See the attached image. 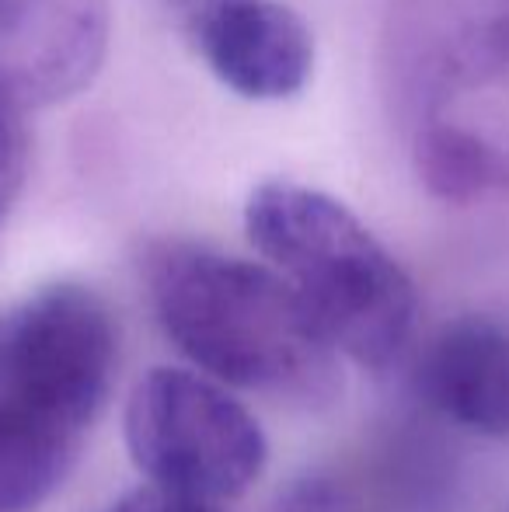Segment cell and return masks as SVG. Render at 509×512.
<instances>
[{"label":"cell","mask_w":509,"mask_h":512,"mask_svg":"<svg viewBox=\"0 0 509 512\" xmlns=\"http://www.w3.org/2000/svg\"><path fill=\"white\" fill-rule=\"evenodd\" d=\"M28 105L0 88V230L18 203L32 161V136H28Z\"/></svg>","instance_id":"obj_10"},{"label":"cell","mask_w":509,"mask_h":512,"mask_svg":"<svg viewBox=\"0 0 509 512\" xmlns=\"http://www.w3.org/2000/svg\"><path fill=\"white\" fill-rule=\"evenodd\" d=\"M248 241L339 356L384 370L415 328V283L346 203L300 182H262L245 203Z\"/></svg>","instance_id":"obj_3"},{"label":"cell","mask_w":509,"mask_h":512,"mask_svg":"<svg viewBox=\"0 0 509 512\" xmlns=\"http://www.w3.org/2000/svg\"><path fill=\"white\" fill-rule=\"evenodd\" d=\"M419 391L443 418L478 436H509V331L492 317H457L429 342Z\"/></svg>","instance_id":"obj_8"},{"label":"cell","mask_w":509,"mask_h":512,"mask_svg":"<svg viewBox=\"0 0 509 512\" xmlns=\"http://www.w3.org/2000/svg\"><path fill=\"white\" fill-rule=\"evenodd\" d=\"M126 446L147 485L227 502L262 478L269 460L258 418L199 370L154 366L126 405Z\"/></svg>","instance_id":"obj_5"},{"label":"cell","mask_w":509,"mask_h":512,"mask_svg":"<svg viewBox=\"0 0 509 512\" xmlns=\"http://www.w3.org/2000/svg\"><path fill=\"white\" fill-rule=\"evenodd\" d=\"M143 279L164 335L203 377L297 405L339 394V352L269 265L161 241L143 258Z\"/></svg>","instance_id":"obj_1"},{"label":"cell","mask_w":509,"mask_h":512,"mask_svg":"<svg viewBox=\"0 0 509 512\" xmlns=\"http://www.w3.org/2000/svg\"><path fill=\"white\" fill-rule=\"evenodd\" d=\"M112 512H224L217 502L192 499L182 492H168L157 485H140L112 506Z\"/></svg>","instance_id":"obj_11"},{"label":"cell","mask_w":509,"mask_h":512,"mask_svg":"<svg viewBox=\"0 0 509 512\" xmlns=\"http://www.w3.org/2000/svg\"><path fill=\"white\" fill-rule=\"evenodd\" d=\"M112 310L81 283H53L0 310V422L84 443L116 384Z\"/></svg>","instance_id":"obj_4"},{"label":"cell","mask_w":509,"mask_h":512,"mask_svg":"<svg viewBox=\"0 0 509 512\" xmlns=\"http://www.w3.org/2000/svg\"><path fill=\"white\" fill-rule=\"evenodd\" d=\"M81 443L0 422V512H28L67 481Z\"/></svg>","instance_id":"obj_9"},{"label":"cell","mask_w":509,"mask_h":512,"mask_svg":"<svg viewBox=\"0 0 509 512\" xmlns=\"http://www.w3.org/2000/svg\"><path fill=\"white\" fill-rule=\"evenodd\" d=\"M175 28L224 88L286 102L314 74V35L283 0H164Z\"/></svg>","instance_id":"obj_6"},{"label":"cell","mask_w":509,"mask_h":512,"mask_svg":"<svg viewBox=\"0 0 509 512\" xmlns=\"http://www.w3.org/2000/svg\"><path fill=\"white\" fill-rule=\"evenodd\" d=\"M112 39L105 0H0V88L32 105L81 95Z\"/></svg>","instance_id":"obj_7"},{"label":"cell","mask_w":509,"mask_h":512,"mask_svg":"<svg viewBox=\"0 0 509 512\" xmlns=\"http://www.w3.org/2000/svg\"><path fill=\"white\" fill-rule=\"evenodd\" d=\"M394 60L426 189L447 203L509 192V0H408Z\"/></svg>","instance_id":"obj_2"}]
</instances>
